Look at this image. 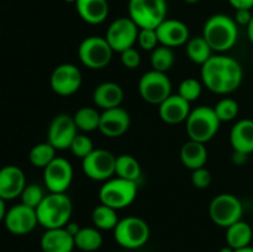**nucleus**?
Here are the masks:
<instances>
[{"label": "nucleus", "instance_id": "nucleus-1", "mask_svg": "<svg viewBox=\"0 0 253 252\" xmlns=\"http://www.w3.org/2000/svg\"><path fill=\"white\" fill-rule=\"evenodd\" d=\"M203 84L220 95L234 93L241 85L244 71L239 61L224 54H212L202 66Z\"/></svg>", "mask_w": 253, "mask_h": 252}, {"label": "nucleus", "instance_id": "nucleus-2", "mask_svg": "<svg viewBox=\"0 0 253 252\" xmlns=\"http://www.w3.org/2000/svg\"><path fill=\"white\" fill-rule=\"evenodd\" d=\"M202 36L207 40L212 51L222 53L236 44L239 26L234 17L225 14H215L205 21Z\"/></svg>", "mask_w": 253, "mask_h": 252}, {"label": "nucleus", "instance_id": "nucleus-3", "mask_svg": "<svg viewBox=\"0 0 253 252\" xmlns=\"http://www.w3.org/2000/svg\"><path fill=\"white\" fill-rule=\"evenodd\" d=\"M73 204L66 193H49L36 208L39 224L44 229L64 227L71 221Z\"/></svg>", "mask_w": 253, "mask_h": 252}, {"label": "nucleus", "instance_id": "nucleus-4", "mask_svg": "<svg viewBox=\"0 0 253 252\" xmlns=\"http://www.w3.org/2000/svg\"><path fill=\"white\" fill-rule=\"evenodd\" d=\"M221 121L216 116L214 108L200 105L190 111L185 120V131L189 140L207 143L216 136Z\"/></svg>", "mask_w": 253, "mask_h": 252}, {"label": "nucleus", "instance_id": "nucleus-5", "mask_svg": "<svg viewBox=\"0 0 253 252\" xmlns=\"http://www.w3.org/2000/svg\"><path fill=\"white\" fill-rule=\"evenodd\" d=\"M137 197V182L115 177L105 180L99 189V200L115 210L125 209Z\"/></svg>", "mask_w": 253, "mask_h": 252}, {"label": "nucleus", "instance_id": "nucleus-6", "mask_svg": "<svg viewBox=\"0 0 253 252\" xmlns=\"http://www.w3.org/2000/svg\"><path fill=\"white\" fill-rule=\"evenodd\" d=\"M166 0H128V17L138 29H157L167 19Z\"/></svg>", "mask_w": 253, "mask_h": 252}, {"label": "nucleus", "instance_id": "nucleus-7", "mask_svg": "<svg viewBox=\"0 0 253 252\" xmlns=\"http://www.w3.org/2000/svg\"><path fill=\"white\" fill-rule=\"evenodd\" d=\"M150 226L138 216H127L119 220L114 229L115 241L125 250H136L145 246L150 239Z\"/></svg>", "mask_w": 253, "mask_h": 252}, {"label": "nucleus", "instance_id": "nucleus-8", "mask_svg": "<svg viewBox=\"0 0 253 252\" xmlns=\"http://www.w3.org/2000/svg\"><path fill=\"white\" fill-rule=\"evenodd\" d=\"M113 53L109 42L101 36L85 37L78 47L79 59L89 69L105 68L113 59Z\"/></svg>", "mask_w": 253, "mask_h": 252}, {"label": "nucleus", "instance_id": "nucleus-9", "mask_svg": "<svg viewBox=\"0 0 253 252\" xmlns=\"http://www.w3.org/2000/svg\"><path fill=\"white\" fill-rule=\"evenodd\" d=\"M244 207L236 195L224 193L211 200L209 205L210 219L220 227H229L230 225L242 220Z\"/></svg>", "mask_w": 253, "mask_h": 252}, {"label": "nucleus", "instance_id": "nucleus-10", "mask_svg": "<svg viewBox=\"0 0 253 252\" xmlns=\"http://www.w3.org/2000/svg\"><path fill=\"white\" fill-rule=\"evenodd\" d=\"M138 93L148 104L160 105L172 94V83L168 76L155 69L146 72L138 81Z\"/></svg>", "mask_w": 253, "mask_h": 252}, {"label": "nucleus", "instance_id": "nucleus-11", "mask_svg": "<svg viewBox=\"0 0 253 252\" xmlns=\"http://www.w3.org/2000/svg\"><path fill=\"white\" fill-rule=\"evenodd\" d=\"M116 157L108 150L98 148L82 160V169L91 180L105 182L115 175Z\"/></svg>", "mask_w": 253, "mask_h": 252}, {"label": "nucleus", "instance_id": "nucleus-12", "mask_svg": "<svg viewBox=\"0 0 253 252\" xmlns=\"http://www.w3.org/2000/svg\"><path fill=\"white\" fill-rule=\"evenodd\" d=\"M138 31V26L130 17H119L109 25L105 39L114 52L121 53L125 49L135 47Z\"/></svg>", "mask_w": 253, "mask_h": 252}, {"label": "nucleus", "instance_id": "nucleus-13", "mask_svg": "<svg viewBox=\"0 0 253 252\" xmlns=\"http://www.w3.org/2000/svg\"><path fill=\"white\" fill-rule=\"evenodd\" d=\"M78 135L74 119L68 114H58L52 119L47 131V142L51 143L56 150H68L72 141Z\"/></svg>", "mask_w": 253, "mask_h": 252}, {"label": "nucleus", "instance_id": "nucleus-14", "mask_svg": "<svg viewBox=\"0 0 253 252\" xmlns=\"http://www.w3.org/2000/svg\"><path fill=\"white\" fill-rule=\"evenodd\" d=\"M49 84L52 90L58 95H73L82 85L81 69L73 63L59 64L52 72Z\"/></svg>", "mask_w": 253, "mask_h": 252}, {"label": "nucleus", "instance_id": "nucleus-15", "mask_svg": "<svg viewBox=\"0 0 253 252\" xmlns=\"http://www.w3.org/2000/svg\"><path fill=\"white\" fill-rule=\"evenodd\" d=\"M73 180V167L63 157H56L43 169V182L49 193H66Z\"/></svg>", "mask_w": 253, "mask_h": 252}, {"label": "nucleus", "instance_id": "nucleus-16", "mask_svg": "<svg viewBox=\"0 0 253 252\" xmlns=\"http://www.w3.org/2000/svg\"><path fill=\"white\" fill-rule=\"evenodd\" d=\"M4 225L7 231L14 235L21 236L30 234L39 225L36 209H32L22 203L14 205L7 210Z\"/></svg>", "mask_w": 253, "mask_h": 252}, {"label": "nucleus", "instance_id": "nucleus-17", "mask_svg": "<svg viewBox=\"0 0 253 252\" xmlns=\"http://www.w3.org/2000/svg\"><path fill=\"white\" fill-rule=\"evenodd\" d=\"M130 114L121 106L104 110L100 115L99 131L104 136L116 138L127 132L130 127Z\"/></svg>", "mask_w": 253, "mask_h": 252}, {"label": "nucleus", "instance_id": "nucleus-18", "mask_svg": "<svg viewBox=\"0 0 253 252\" xmlns=\"http://www.w3.org/2000/svg\"><path fill=\"white\" fill-rule=\"evenodd\" d=\"M26 187V178L21 168L14 165H7L0 168V198L12 200L21 195Z\"/></svg>", "mask_w": 253, "mask_h": 252}, {"label": "nucleus", "instance_id": "nucleus-19", "mask_svg": "<svg viewBox=\"0 0 253 252\" xmlns=\"http://www.w3.org/2000/svg\"><path fill=\"white\" fill-rule=\"evenodd\" d=\"M158 41L162 46H167L169 48L183 46L189 41V29L187 25L180 20L166 19L161 22L156 29Z\"/></svg>", "mask_w": 253, "mask_h": 252}, {"label": "nucleus", "instance_id": "nucleus-20", "mask_svg": "<svg viewBox=\"0 0 253 252\" xmlns=\"http://www.w3.org/2000/svg\"><path fill=\"white\" fill-rule=\"evenodd\" d=\"M190 111V103L183 99L179 94H170L158 105L160 118L168 125L185 123Z\"/></svg>", "mask_w": 253, "mask_h": 252}, {"label": "nucleus", "instance_id": "nucleus-21", "mask_svg": "<svg viewBox=\"0 0 253 252\" xmlns=\"http://www.w3.org/2000/svg\"><path fill=\"white\" fill-rule=\"evenodd\" d=\"M74 247V236L67 231L66 227L46 230L41 237L43 252H72Z\"/></svg>", "mask_w": 253, "mask_h": 252}, {"label": "nucleus", "instance_id": "nucleus-22", "mask_svg": "<svg viewBox=\"0 0 253 252\" xmlns=\"http://www.w3.org/2000/svg\"><path fill=\"white\" fill-rule=\"evenodd\" d=\"M124 100V90L115 82H104L99 84L93 93V101L103 110L118 108Z\"/></svg>", "mask_w": 253, "mask_h": 252}, {"label": "nucleus", "instance_id": "nucleus-23", "mask_svg": "<svg viewBox=\"0 0 253 252\" xmlns=\"http://www.w3.org/2000/svg\"><path fill=\"white\" fill-rule=\"evenodd\" d=\"M230 143L234 151L251 155L253 152V120L242 119L230 131Z\"/></svg>", "mask_w": 253, "mask_h": 252}, {"label": "nucleus", "instance_id": "nucleus-24", "mask_svg": "<svg viewBox=\"0 0 253 252\" xmlns=\"http://www.w3.org/2000/svg\"><path fill=\"white\" fill-rule=\"evenodd\" d=\"M77 12L83 21L90 25H99L109 15L108 0H77Z\"/></svg>", "mask_w": 253, "mask_h": 252}, {"label": "nucleus", "instance_id": "nucleus-25", "mask_svg": "<svg viewBox=\"0 0 253 252\" xmlns=\"http://www.w3.org/2000/svg\"><path fill=\"white\" fill-rule=\"evenodd\" d=\"M180 161L190 170L205 167L208 161V150L205 143L189 140L180 148Z\"/></svg>", "mask_w": 253, "mask_h": 252}, {"label": "nucleus", "instance_id": "nucleus-26", "mask_svg": "<svg viewBox=\"0 0 253 252\" xmlns=\"http://www.w3.org/2000/svg\"><path fill=\"white\" fill-rule=\"evenodd\" d=\"M252 237L253 231L251 225L244 220H240L226 227V242L234 250L251 246Z\"/></svg>", "mask_w": 253, "mask_h": 252}, {"label": "nucleus", "instance_id": "nucleus-27", "mask_svg": "<svg viewBox=\"0 0 253 252\" xmlns=\"http://www.w3.org/2000/svg\"><path fill=\"white\" fill-rule=\"evenodd\" d=\"M77 249L83 252H95L103 245V236L100 230L94 227H81L74 236Z\"/></svg>", "mask_w": 253, "mask_h": 252}, {"label": "nucleus", "instance_id": "nucleus-28", "mask_svg": "<svg viewBox=\"0 0 253 252\" xmlns=\"http://www.w3.org/2000/svg\"><path fill=\"white\" fill-rule=\"evenodd\" d=\"M185 53L190 61L203 66L212 56V49L204 37L198 36L189 39L185 43Z\"/></svg>", "mask_w": 253, "mask_h": 252}, {"label": "nucleus", "instance_id": "nucleus-29", "mask_svg": "<svg viewBox=\"0 0 253 252\" xmlns=\"http://www.w3.org/2000/svg\"><path fill=\"white\" fill-rule=\"evenodd\" d=\"M115 175L124 179L137 182L141 177L140 162L131 155H120L116 157Z\"/></svg>", "mask_w": 253, "mask_h": 252}, {"label": "nucleus", "instance_id": "nucleus-30", "mask_svg": "<svg viewBox=\"0 0 253 252\" xmlns=\"http://www.w3.org/2000/svg\"><path fill=\"white\" fill-rule=\"evenodd\" d=\"M118 212L115 209L101 204L94 208L91 212V221L99 230H114L119 222Z\"/></svg>", "mask_w": 253, "mask_h": 252}, {"label": "nucleus", "instance_id": "nucleus-31", "mask_svg": "<svg viewBox=\"0 0 253 252\" xmlns=\"http://www.w3.org/2000/svg\"><path fill=\"white\" fill-rule=\"evenodd\" d=\"M101 114L95 108L90 106H83L78 109L73 115L74 123H76L78 130L91 132V131L99 130V124H100Z\"/></svg>", "mask_w": 253, "mask_h": 252}, {"label": "nucleus", "instance_id": "nucleus-32", "mask_svg": "<svg viewBox=\"0 0 253 252\" xmlns=\"http://www.w3.org/2000/svg\"><path fill=\"white\" fill-rule=\"evenodd\" d=\"M57 150L49 142H41L35 145L29 153V160L34 167L44 168L57 157Z\"/></svg>", "mask_w": 253, "mask_h": 252}, {"label": "nucleus", "instance_id": "nucleus-33", "mask_svg": "<svg viewBox=\"0 0 253 252\" xmlns=\"http://www.w3.org/2000/svg\"><path fill=\"white\" fill-rule=\"evenodd\" d=\"M174 53L172 48L167 46L160 44L151 52V66H152V69L157 72H162V73L168 72L174 64Z\"/></svg>", "mask_w": 253, "mask_h": 252}, {"label": "nucleus", "instance_id": "nucleus-34", "mask_svg": "<svg viewBox=\"0 0 253 252\" xmlns=\"http://www.w3.org/2000/svg\"><path fill=\"white\" fill-rule=\"evenodd\" d=\"M214 110L221 123H227V121H232L236 119V116L239 115L240 106L235 99L222 98L214 106Z\"/></svg>", "mask_w": 253, "mask_h": 252}, {"label": "nucleus", "instance_id": "nucleus-35", "mask_svg": "<svg viewBox=\"0 0 253 252\" xmlns=\"http://www.w3.org/2000/svg\"><path fill=\"white\" fill-rule=\"evenodd\" d=\"M203 85L198 79L195 78H185L180 82L179 89H178V94L185 99L189 103L198 100L202 95Z\"/></svg>", "mask_w": 253, "mask_h": 252}, {"label": "nucleus", "instance_id": "nucleus-36", "mask_svg": "<svg viewBox=\"0 0 253 252\" xmlns=\"http://www.w3.org/2000/svg\"><path fill=\"white\" fill-rule=\"evenodd\" d=\"M44 197L46 195H44L43 190L37 184H26V187L22 190L21 195H20L22 204L27 205V207L32 208V209H36L41 204Z\"/></svg>", "mask_w": 253, "mask_h": 252}, {"label": "nucleus", "instance_id": "nucleus-37", "mask_svg": "<svg viewBox=\"0 0 253 252\" xmlns=\"http://www.w3.org/2000/svg\"><path fill=\"white\" fill-rule=\"evenodd\" d=\"M69 150H71V152L73 153L76 157L83 160V158H85L89 153L93 152L95 148H94V143L89 136L79 135L78 133V135L74 137V140L72 141Z\"/></svg>", "mask_w": 253, "mask_h": 252}, {"label": "nucleus", "instance_id": "nucleus-38", "mask_svg": "<svg viewBox=\"0 0 253 252\" xmlns=\"http://www.w3.org/2000/svg\"><path fill=\"white\" fill-rule=\"evenodd\" d=\"M137 43L145 51H151L160 46V41H158L157 32L156 29H140L137 37Z\"/></svg>", "mask_w": 253, "mask_h": 252}, {"label": "nucleus", "instance_id": "nucleus-39", "mask_svg": "<svg viewBox=\"0 0 253 252\" xmlns=\"http://www.w3.org/2000/svg\"><path fill=\"white\" fill-rule=\"evenodd\" d=\"M211 183V173L205 167L192 170V184L197 189H205Z\"/></svg>", "mask_w": 253, "mask_h": 252}, {"label": "nucleus", "instance_id": "nucleus-40", "mask_svg": "<svg viewBox=\"0 0 253 252\" xmlns=\"http://www.w3.org/2000/svg\"><path fill=\"white\" fill-rule=\"evenodd\" d=\"M121 63L125 68L127 69H136L137 67H140L141 64V54L135 47H131V48L125 49L124 52H121Z\"/></svg>", "mask_w": 253, "mask_h": 252}, {"label": "nucleus", "instance_id": "nucleus-41", "mask_svg": "<svg viewBox=\"0 0 253 252\" xmlns=\"http://www.w3.org/2000/svg\"><path fill=\"white\" fill-rule=\"evenodd\" d=\"M252 16H253V14L251 12V10L239 9V10H235L234 20H235V22L237 24V26L247 27L249 26L250 22H251Z\"/></svg>", "mask_w": 253, "mask_h": 252}, {"label": "nucleus", "instance_id": "nucleus-42", "mask_svg": "<svg viewBox=\"0 0 253 252\" xmlns=\"http://www.w3.org/2000/svg\"><path fill=\"white\" fill-rule=\"evenodd\" d=\"M229 2L235 10H239V9L251 10L253 7V0H229Z\"/></svg>", "mask_w": 253, "mask_h": 252}, {"label": "nucleus", "instance_id": "nucleus-43", "mask_svg": "<svg viewBox=\"0 0 253 252\" xmlns=\"http://www.w3.org/2000/svg\"><path fill=\"white\" fill-rule=\"evenodd\" d=\"M247 157H249V155H246V153L239 152V151H234L231 157L232 163L236 166H244L245 163L247 162Z\"/></svg>", "mask_w": 253, "mask_h": 252}, {"label": "nucleus", "instance_id": "nucleus-44", "mask_svg": "<svg viewBox=\"0 0 253 252\" xmlns=\"http://www.w3.org/2000/svg\"><path fill=\"white\" fill-rule=\"evenodd\" d=\"M64 227H66L67 231H68L71 235H73V236H76L77 232L81 230V226H79L78 224H76V222H71V221H69Z\"/></svg>", "mask_w": 253, "mask_h": 252}, {"label": "nucleus", "instance_id": "nucleus-45", "mask_svg": "<svg viewBox=\"0 0 253 252\" xmlns=\"http://www.w3.org/2000/svg\"><path fill=\"white\" fill-rule=\"evenodd\" d=\"M5 202H6V200H4L0 198V222L4 221L5 216H6V212H7L6 204H5Z\"/></svg>", "mask_w": 253, "mask_h": 252}, {"label": "nucleus", "instance_id": "nucleus-46", "mask_svg": "<svg viewBox=\"0 0 253 252\" xmlns=\"http://www.w3.org/2000/svg\"><path fill=\"white\" fill-rule=\"evenodd\" d=\"M247 29V36H249V40L251 41V43L253 44V16L251 22L249 24V26L246 27Z\"/></svg>", "mask_w": 253, "mask_h": 252}, {"label": "nucleus", "instance_id": "nucleus-47", "mask_svg": "<svg viewBox=\"0 0 253 252\" xmlns=\"http://www.w3.org/2000/svg\"><path fill=\"white\" fill-rule=\"evenodd\" d=\"M235 251H236V250H234V249H232V247H230L229 245H226V246L221 247L219 252H235Z\"/></svg>", "mask_w": 253, "mask_h": 252}, {"label": "nucleus", "instance_id": "nucleus-48", "mask_svg": "<svg viewBox=\"0 0 253 252\" xmlns=\"http://www.w3.org/2000/svg\"><path fill=\"white\" fill-rule=\"evenodd\" d=\"M235 252H253V247L252 246H247V247H244V249L236 250Z\"/></svg>", "mask_w": 253, "mask_h": 252}, {"label": "nucleus", "instance_id": "nucleus-49", "mask_svg": "<svg viewBox=\"0 0 253 252\" xmlns=\"http://www.w3.org/2000/svg\"><path fill=\"white\" fill-rule=\"evenodd\" d=\"M184 2H187V4H197V2H199L200 0H183Z\"/></svg>", "mask_w": 253, "mask_h": 252}, {"label": "nucleus", "instance_id": "nucleus-50", "mask_svg": "<svg viewBox=\"0 0 253 252\" xmlns=\"http://www.w3.org/2000/svg\"><path fill=\"white\" fill-rule=\"evenodd\" d=\"M64 1H66V2H76L77 0H64Z\"/></svg>", "mask_w": 253, "mask_h": 252}, {"label": "nucleus", "instance_id": "nucleus-51", "mask_svg": "<svg viewBox=\"0 0 253 252\" xmlns=\"http://www.w3.org/2000/svg\"><path fill=\"white\" fill-rule=\"evenodd\" d=\"M120 252H128V251H120Z\"/></svg>", "mask_w": 253, "mask_h": 252}]
</instances>
